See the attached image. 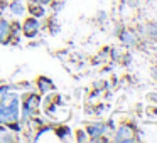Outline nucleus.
I'll return each mask as SVG.
<instances>
[{"instance_id": "20e7f679", "label": "nucleus", "mask_w": 157, "mask_h": 143, "mask_svg": "<svg viewBox=\"0 0 157 143\" xmlns=\"http://www.w3.org/2000/svg\"><path fill=\"white\" fill-rule=\"evenodd\" d=\"M9 32H10V27H9V22H0V41L2 39H5L9 35Z\"/></svg>"}, {"instance_id": "f257e3e1", "label": "nucleus", "mask_w": 157, "mask_h": 143, "mask_svg": "<svg viewBox=\"0 0 157 143\" xmlns=\"http://www.w3.org/2000/svg\"><path fill=\"white\" fill-rule=\"evenodd\" d=\"M37 31H39V24H37V20H34V19H29V20L24 24V32H25L27 37H34V35L37 34Z\"/></svg>"}, {"instance_id": "0eeeda50", "label": "nucleus", "mask_w": 157, "mask_h": 143, "mask_svg": "<svg viewBox=\"0 0 157 143\" xmlns=\"http://www.w3.org/2000/svg\"><path fill=\"white\" fill-rule=\"evenodd\" d=\"M36 2H39V4H42V2H46V0H36Z\"/></svg>"}, {"instance_id": "423d86ee", "label": "nucleus", "mask_w": 157, "mask_h": 143, "mask_svg": "<svg viewBox=\"0 0 157 143\" xmlns=\"http://www.w3.org/2000/svg\"><path fill=\"white\" fill-rule=\"evenodd\" d=\"M123 37H127V44H133V42H135V35H133L132 32H127V34H123Z\"/></svg>"}, {"instance_id": "39448f33", "label": "nucleus", "mask_w": 157, "mask_h": 143, "mask_svg": "<svg viewBox=\"0 0 157 143\" xmlns=\"http://www.w3.org/2000/svg\"><path fill=\"white\" fill-rule=\"evenodd\" d=\"M22 10H24V7H22L21 4H19V0H17V2H15V4H12V12H14L15 15L22 14Z\"/></svg>"}, {"instance_id": "f03ea898", "label": "nucleus", "mask_w": 157, "mask_h": 143, "mask_svg": "<svg viewBox=\"0 0 157 143\" xmlns=\"http://www.w3.org/2000/svg\"><path fill=\"white\" fill-rule=\"evenodd\" d=\"M37 105H39V98H37V96H31V98H27V101H25V113L34 111V109L37 108Z\"/></svg>"}, {"instance_id": "7ed1b4c3", "label": "nucleus", "mask_w": 157, "mask_h": 143, "mask_svg": "<svg viewBox=\"0 0 157 143\" xmlns=\"http://www.w3.org/2000/svg\"><path fill=\"white\" fill-rule=\"evenodd\" d=\"M132 130L128 128V126H122V128H120V131H118V136H117V140H120V141H122V140H132Z\"/></svg>"}]
</instances>
